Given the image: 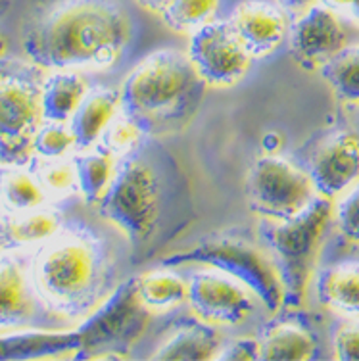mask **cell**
I'll use <instances>...</instances> for the list:
<instances>
[{"label": "cell", "instance_id": "cell-1", "mask_svg": "<svg viewBox=\"0 0 359 361\" xmlns=\"http://www.w3.org/2000/svg\"><path fill=\"white\" fill-rule=\"evenodd\" d=\"M131 41L118 0H50L28 23L23 50L42 70H108Z\"/></svg>", "mask_w": 359, "mask_h": 361}, {"label": "cell", "instance_id": "cell-2", "mask_svg": "<svg viewBox=\"0 0 359 361\" xmlns=\"http://www.w3.org/2000/svg\"><path fill=\"white\" fill-rule=\"evenodd\" d=\"M204 87L206 83L188 54L158 50L140 60L125 77L119 89L121 111L135 119L145 133L175 131L196 111Z\"/></svg>", "mask_w": 359, "mask_h": 361}, {"label": "cell", "instance_id": "cell-3", "mask_svg": "<svg viewBox=\"0 0 359 361\" xmlns=\"http://www.w3.org/2000/svg\"><path fill=\"white\" fill-rule=\"evenodd\" d=\"M332 219L331 198L317 195L296 216L262 223L260 236L284 286V306L304 304Z\"/></svg>", "mask_w": 359, "mask_h": 361}, {"label": "cell", "instance_id": "cell-4", "mask_svg": "<svg viewBox=\"0 0 359 361\" xmlns=\"http://www.w3.org/2000/svg\"><path fill=\"white\" fill-rule=\"evenodd\" d=\"M188 264L207 265L238 279L269 313H279L284 306V286L269 252L262 250L252 240L233 235L207 236L190 248L173 252L162 259L166 267Z\"/></svg>", "mask_w": 359, "mask_h": 361}, {"label": "cell", "instance_id": "cell-5", "mask_svg": "<svg viewBox=\"0 0 359 361\" xmlns=\"http://www.w3.org/2000/svg\"><path fill=\"white\" fill-rule=\"evenodd\" d=\"M39 66L0 60V164L21 166L35 152L42 127V79Z\"/></svg>", "mask_w": 359, "mask_h": 361}, {"label": "cell", "instance_id": "cell-6", "mask_svg": "<svg viewBox=\"0 0 359 361\" xmlns=\"http://www.w3.org/2000/svg\"><path fill=\"white\" fill-rule=\"evenodd\" d=\"M98 281V256L83 238H60L35 262V283L58 310L83 307Z\"/></svg>", "mask_w": 359, "mask_h": 361}, {"label": "cell", "instance_id": "cell-7", "mask_svg": "<svg viewBox=\"0 0 359 361\" xmlns=\"http://www.w3.org/2000/svg\"><path fill=\"white\" fill-rule=\"evenodd\" d=\"M98 208L104 219L131 240H145L152 233L159 212L158 177L152 167L140 160L119 166Z\"/></svg>", "mask_w": 359, "mask_h": 361}, {"label": "cell", "instance_id": "cell-8", "mask_svg": "<svg viewBox=\"0 0 359 361\" xmlns=\"http://www.w3.org/2000/svg\"><path fill=\"white\" fill-rule=\"evenodd\" d=\"M246 190L254 212L276 221L300 214L317 196L310 175L275 154L254 161Z\"/></svg>", "mask_w": 359, "mask_h": 361}, {"label": "cell", "instance_id": "cell-9", "mask_svg": "<svg viewBox=\"0 0 359 361\" xmlns=\"http://www.w3.org/2000/svg\"><path fill=\"white\" fill-rule=\"evenodd\" d=\"M148 319L150 307L138 294L137 279H131L77 329L81 350H119L118 344L137 341L148 325Z\"/></svg>", "mask_w": 359, "mask_h": 361}, {"label": "cell", "instance_id": "cell-10", "mask_svg": "<svg viewBox=\"0 0 359 361\" xmlns=\"http://www.w3.org/2000/svg\"><path fill=\"white\" fill-rule=\"evenodd\" d=\"M188 58L209 87H233L246 75L252 56L244 49L231 21H209L190 33Z\"/></svg>", "mask_w": 359, "mask_h": 361}, {"label": "cell", "instance_id": "cell-11", "mask_svg": "<svg viewBox=\"0 0 359 361\" xmlns=\"http://www.w3.org/2000/svg\"><path fill=\"white\" fill-rule=\"evenodd\" d=\"M187 302L194 315L209 325H242L256 310V294L238 279L214 267L188 277Z\"/></svg>", "mask_w": 359, "mask_h": 361}, {"label": "cell", "instance_id": "cell-12", "mask_svg": "<svg viewBox=\"0 0 359 361\" xmlns=\"http://www.w3.org/2000/svg\"><path fill=\"white\" fill-rule=\"evenodd\" d=\"M308 175L315 192L327 198L346 195L359 183V135L339 131L313 150Z\"/></svg>", "mask_w": 359, "mask_h": 361}, {"label": "cell", "instance_id": "cell-13", "mask_svg": "<svg viewBox=\"0 0 359 361\" xmlns=\"http://www.w3.org/2000/svg\"><path fill=\"white\" fill-rule=\"evenodd\" d=\"M342 23L331 8L313 4L302 12L291 29L292 58L308 70L321 68L346 47Z\"/></svg>", "mask_w": 359, "mask_h": 361}, {"label": "cell", "instance_id": "cell-14", "mask_svg": "<svg viewBox=\"0 0 359 361\" xmlns=\"http://www.w3.org/2000/svg\"><path fill=\"white\" fill-rule=\"evenodd\" d=\"M231 25L252 60L273 54L288 33L286 14L265 0L241 2L233 12Z\"/></svg>", "mask_w": 359, "mask_h": 361}, {"label": "cell", "instance_id": "cell-15", "mask_svg": "<svg viewBox=\"0 0 359 361\" xmlns=\"http://www.w3.org/2000/svg\"><path fill=\"white\" fill-rule=\"evenodd\" d=\"M37 319V300L25 271L16 259H0V331L25 326Z\"/></svg>", "mask_w": 359, "mask_h": 361}, {"label": "cell", "instance_id": "cell-16", "mask_svg": "<svg viewBox=\"0 0 359 361\" xmlns=\"http://www.w3.org/2000/svg\"><path fill=\"white\" fill-rule=\"evenodd\" d=\"M81 350V336L77 331L52 333V331H14L0 333V361L37 360L63 352Z\"/></svg>", "mask_w": 359, "mask_h": 361}, {"label": "cell", "instance_id": "cell-17", "mask_svg": "<svg viewBox=\"0 0 359 361\" xmlns=\"http://www.w3.org/2000/svg\"><path fill=\"white\" fill-rule=\"evenodd\" d=\"M121 111V94L116 89L89 90L81 106L71 118V131L75 133L77 146L90 148L104 131L108 129L114 118Z\"/></svg>", "mask_w": 359, "mask_h": 361}, {"label": "cell", "instance_id": "cell-18", "mask_svg": "<svg viewBox=\"0 0 359 361\" xmlns=\"http://www.w3.org/2000/svg\"><path fill=\"white\" fill-rule=\"evenodd\" d=\"M89 94V83L71 70H56L42 81V114L49 121L66 123Z\"/></svg>", "mask_w": 359, "mask_h": 361}, {"label": "cell", "instance_id": "cell-19", "mask_svg": "<svg viewBox=\"0 0 359 361\" xmlns=\"http://www.w3.org/2000/svg\"><path fill=\"white\" fill-rule=\"evenodd\" d=\"M317 296L323 306L359 317V264L332 265L319 275Z\"/></svg>", "mask_w": 359, "mask_h": 361}, {"label": "cell", "instance_id": "cell-20", "mask_svg": "<svg viewBox=\"0 0 359 361\" xmlns=\"http://www.w3.org/2000/svg\"><path fill=\"white\" fill-rule=\"evenodd\" d=\"M219 348L221 341L209 326H188L177 331L166 342H162L150 357L166 361L215 360Z\"/></svg>", "mask_w": 359, "mask_h": 361}, {"label": "cell", "instance_id": "cell-21", "mask_svg": "<svg viewBox=\"0 0 359 361\" xmlns=\"http://www.w3.org/2000/svg\"><path fill=\"white\" fill-rule=\"evenodd\" d=\"M313 352V336L296 325H273L260 341L262 361H304L311 360Z\"/></svg>", "mask_w": 359, "mask_h": 361}, {"label": "cell", "instance_id": "cell-22", "mask_svg": "<svg viewBox=\"0 0 359 361\" xmlns=\"http://www.w3.org/2000/svg\"><path fill=\"white\" fill-rule=\"evenodd\" d=\"M60 231V217L47 209H28L20 216L2 223L0 244L4 246H31L49 240Z\"/></svg>", "mask_w": 359, "mask_h": 361}, {"label": "cell", "instance_id": "cell-23", "mask_svg": "<svg viewBox=\"0 0 359 361\" xmlns=\"http://www.w3.org/2000/svg\"><path fill=\"white\" fill-rule=\"evenodd\" d=\"M75 167L79 188L89 202H100L118 171L116 154H111L106 146L79 156L75 160Z\"/></svg>", "mask_w": 359, "mask_h": 361}, {"label": "cell", "instance_id": "cell-24", "mask_svg": "<svg viewBox=\"0 0 359 361\" xmlns=\"http://www.w3.org/2000/svg\"><path fill=\"white\" fill-rule=\"evenodd\" d=\"M319 70L339 100L344 104H359V44L344 47Z\"/></svg>", "mask_w": 359, "mask_h": 361}, {"label": "cell", "instance_id": "cell-25", "mask_svg": "<svg viewBox=\"0 0 359 361\" xmlns=\"http://www.w3.org/2000/svg\"><path fill=\"white\" fill-rule=\"evenodd\" d=\"M138 294L150 310L179 306L188 296V281L173 271L156 269L137 277Z\"/></svg>", "mask_w": 359, "mask_h": 361}, {"label": "cell", "instance_id": "cell-26", "mask_svg": "<svg viewBox=\"0 0 359 361\" xmlns=\"http://www.w3.org/2000/svg\"><path fill=\"white\" fill-rule=\"evenodd\" d=\"M0 192L10 208L18 212L41 208L47 198V190L42 187L41 180H37L33 175L21 169H10L2 175L0 180Z\"/></svg>", "mask_w": 359, "mask_h": 361}, {"label": "cell", "instance_id": "cell-27", "mask_svg": "<svg viewBox=\"0 0 359 361\" xmlns=\"http://www.w3.org/2000/svg\"><path fill=\"white\" fill-rule=\"evenodd\" d=\"M219 0H171L162 18L177 33H194L214 20Z\"/></svg>", "mask_w": 359, "mask_h": 361}, {"label": "cell", "instance_id": "cell-28", "mask_svg": "<svg viewBox=\"0 0 359 361\" xmlns=\"http://www.w3.org/2000/svg\"><path fill=\"white\" fill-rule=\"evenodd\" d=\"M145 135V129L138 126L137 121L129 118L127 114L119 111L118 116L114 118L108 129L104 131L102 140L104 146L116 156H123V154L131 152L133 148L140 142Z\"/></svg>", "mask_w": 359, "mask_h": 361}, {"label": "cell", "instance_id": "cell-29", "mask_svg": "<svg viewBox=\"0 0 359 361\" xmlns=\"http://www.w3.org/2000/svg\"><path fill=\"white\" fill-rule=\"evenodd\" d=\"M73 146H77L75 133L71 131V127H66L58 121H50L49 126H42L35 139V152L50 160L66 156Z\"/></svg>", "mask_w": 359, "mask_h": 361}, {"label": "cell", "instance_id": "cell-30", "mask_svg": "<svg viewBox=\"0 0 359 361\" xmlns=\"http://www.w3.org/2000/svg\"><path fill=\"white\" fill-rule=\"evenodd\" d=\"M39 180L42 183L44 190L54 192V195H68L73 188L79 187L75 164L62 161L58 158L42 167Z\"/></svg>", "mask_w": 359, "mask_h": 361}, {"label": "cell", "instance_id": "cell-31", "mask_svg": "<svg viewBox=\"0 0 359 361\" xmlns=\"http://www.w3.org/2000/svg\"><path fill=\"white\" fill-rule=\"evenodd\" d=\"M334 221L348 240L359 243V183L346 192L334 208Z\"/></svg>", "mask_w": 359, "mask_h": 361}, {"label": "cell", "instance_id": "cell-32", "mask_svg": "<svg viewBox=\"0 0 359 361\" xmlns=\"http://www.w3.org/2000/svg\"><path fill=\"white\" fill-rule=\"evenodd\" d=\"M215 360L225 361H256L260 360V341L252 338H236V341L225 342L217 350Z\"/></svg>", "mask_w": 359, "mask_h": 361}, {"label": "cell", "instance_id": "cell-33", "mask_svg": "<svg viewBox=\"0 0 359 361\" xmlns=\"http://www.w3.org/2000/svg\"><path fill=\"white\" fill-rule=\"evenodd\" d=\"M334 355L340 361H359V326H342L336 331Z\"/></svg>", "mask_w": 359, "mask_h": 361}, {"label": "cell", "instance_id": "cell-34", "mask_svg": "<svg viewBox=\"0 0 359 361\" xmlns=\"http://www.w3.org/2000/svg\"><path fill=\"white\" fill-rule=\"evenodd\" d=\"M138 6L145 8L148 12H152V14H164L166 12V8L169 6V2L171 0H135Z\"/></svg>", "mask_w": 359, "mask_h": 361}, {"label": "cell", "instance_id": "cell-35", "mask_svg": "<svg viewBox=\"0 0 359 361\" xmlns=\"http://www.w3.org/2000/svg\"><path fill=\"white\" fill-rule=\"evenodd\" d=\"M279 2L284 10H291V12H304L315 4V0H279Z\"/></svg>", "mask_w": 359, "mask_h": 361}, {"label": "cell", "instance_id": "cell-36", "mask_svg": "<svg viewBox=\"0 0 359 361\" xmlns=\"http://www.w3.org/2000/svg\"><path fill=\"white\" fill-rule=\"evenodd\" d=\"M348 10H350V14H352V18L359 23V0H350L348 2Z\"/></svg>", "mask_w": 359, "mask_h": 361}, {"label": "cell", "instance_id": "cell-37", "mask_svg": "<svg viewBox=\"0 0 359 361\" xmlns=\"http://www.w3.org/2000/svg\"><path fill=\"white\" fill-rule=\"evenodd\" d=\"M329 8H346L350 0H323Z\"/></svg>", "mask_w": 359, "mask_h": 361}, {"label": "cell", "instance_id": "cell-38", "mask_svg": "<svg viewBox=\"0 0 359 361\" xmlns=\"http://www.w3.org/2000/svg\"><path fill=\"white\" fill-rule=\"evenodd\" d=\"M6 49H8L6 37L0 33V60H2V58H4V54H6Z\"/></svg>", "mask_w": 359, "mask_h": 361}, {"label": "cell", "instance_id": "cell-39", "mask_svg": "<svg viewBox=\"0 0 359 361\" xmlns=\"http://www.w3.org/2000/svg\"><path fill=\"white\" fill-rule=\"evenodd\" d=\"M10 6H12V0H0V18L6 14Z\"/></svg>", "mask_w": 359, "mask_h": 361}]
</instances>
